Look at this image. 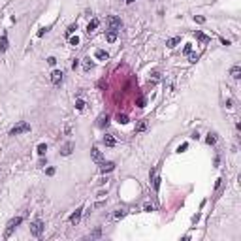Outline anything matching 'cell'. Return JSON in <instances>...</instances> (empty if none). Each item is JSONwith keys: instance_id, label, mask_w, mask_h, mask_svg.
Segmentation results:
<instances>
[{"instance_id": "1", "label": "cell", "mask_w": 241, "mask_h": 241, "mask_svg": "<svg viewBox=\"0 0 241 241\" xmlns=\"http://www.w3.org/2000/svg\"><path fill=\"white\" fill-rule=\"evenodd\" d=\"M25 132H30V124L29 123H19L17 126H13L10 130V136H19V134H25Z\"/></svg>"}, {"instance_id": "2", "label": "cell", "mask_w": 241, "mask_h": 241, "mask_svg": "<svg viewBox=\"0 0 241 241\" xmlns=\"http://www.w3.org/2000/svg\"><path fill=\"white\" fill-rule=\"evenodd\" d=\"M42 232H43V222L40 219H36L34 222L30 224V234L36 235V238H40V235H42Z\"/></svg>"}, {"instance_id": "3", "label": "cell", "mask_w": 241, "mask_h": 241, "mask_svg": "<svg viewBox=\"0 0 241 241\" xmlns=\"http://www.w3.org/2000/svg\"><path fill=\"white\" fill-rule=\"evenodd\" d=\"M21 220H23L21 217H15V219H11L10 222H8V228H6V234H4V235H6V238H10V235H11V232H13L15 228L19 226V224H21Z\"/></svg>"}, {"instance_id": "4", "label": "cell", "mask_w": 241, "mask_h": 241, "mask_svg": "<svg viewBox=\"0 0 241 241\" xmlns=\"http://www.w3.org/2000/svg\"><path fill=\"white\" fill-rule=\"evenodd\" d=\"M107 29L109 30H119L120 29V19L115 17V15H111V17L107 19Z\"/></svg>"}, {"instance_id": "5", "label": "cell", "mask_w": 241, "mask_h": 241, "mask_svg": "<svg viewBox=\"0 0 241 241\" xmlns=\"http://www.w3.org/2000/svg\"><path fill=\"white\" fill-rule=\"evenodd\" d=\"M81 213H83V207H77V209H75V213H72L70 222H72V224H77L79 220H81Z\"/></svg>"}, {"instance_id": "6", "label": "cell", "mask_w": 241, "mask_h": 241, "mask_svg": "<svg viewBox=\"0 0 241 241\" xmlns=\"http://www.w3.org/2000/svg\"><path fill=\"white\" fill-rule=\"evenodd\" d=\"M51 81H53V85H59V83L62 81V72H60V70H55L53 74H51Z\"/></svg>"}, {"instance_id": "7", "label": "cell", "mask_w": 241, "mask_h": 241, "mask_svg": "<svg viewBox=\"0 0 241 241\" xmlns=\"http://www.w3.org/2000/svg\"><path fill=\"white\" fill-rule=\"evenodd\" d=\"M230 75H232L234 79H239V77H241V68H239V66H232Z\"/></svg>"}, {"instance_id": "8", "label": "cell", "mask_w": 241, "mask_h": 241, "mask_svg": "<svg viewBox=\"0 0 241 241\" xmlns=\"http://www.w3.org/2000/svg\"><path fill=\"white\" fill-rule=\"evenodd\" d=\"M115 168V164L113 162H102V166H100V170L104 171V173H106V171H111Z\"/></svg>"}, {"instance_id": "9", "label": "cell", "mask_w": 241, "mask_h": 241, "mask_svg": "<svg viewBox=\"0 0 241 241\" xmlns=\"http://www.w3.org/2000/svg\"><path fill=\"white\" fill-rule=\"evenodd\" d=\"M107 123H109V117H107V115H100V119H98V126H100V128H104V126H107Z\"/></svg>"}, {"instance_id": "10", "label": "cell", "mask_w": 241, "mask_h": 241, "mask_svg": "<svg viewBox=\"0 0 241 241\" xmlns=\"http://www.w3.org/2000/svg\"><path fill=\"white\" fill-rule=\"evenodd\" d=\"M106 40L109 43H113L115 40H117V30H109V32H107V36H106Z\"/></svg>"}, {"instance_id": "11", "label": "cell", "mask_w": 241, "mask_h": 241, "mask_svg": "<svg viewBox=\"0 0 241 241\" xmlns=\"http://www.w3.org/2000/svg\"><path fill=\"white\" fill-rule=\"evenodd\" d=\"M179 42H181V38H179V36H175V38H170V40H168L166 45H168V47H175Z\"/></svg>"}, {"instance_id": "12", "label": "cell", "mask_w": 241, "mask_h": 241, "mask_svg": "<svg viewBox=\"0 0 241 241\" xmlns=\"http://www.w3.org/2000/svg\"><path fill=\"white\" fill-rule=\"evenodd\" d=\"M94 55H96V59H100V60H107V57H109V55H107L104 49H98Z\"/></svg>"}, {"instance_id": "13", "label": "cell", "mask_w": 241, "mask_h": 241, "mask_svg": "<svg viewBox=\"0 0 241 241\" xmlns=\"http://www.w3.org/2000/svg\"><path fill=\"white\" fill-rule=\"evenodd\" d=\"M143 130H147V120H139L138 123V126H136V132H143Z\"/></svg>"}, {"instance_id": "14", "label": "cell", "mask_w": 241, "mask_h": 241, "mask_svg": "<svg viewBox=\"0 0 241 241\" xmlns=\"http://www.w3.org/2000/svg\"><path fill=\"white\" fill-rule=\"evenodd\" d=\"M91 155H92V158H94L96 162H100V160H102V153H100L98 149H96V147H94V149L91 151Z\"/></svg>"}, {"instance_id": "15", "label": "cell", "mask_w": 241, "mask_h": 241, "mask_svg": "<svg viewBox=\"0 0 241 241\" xmlns=\"http://www.w3.org/2000/svg\"><path fill=\"white\" fill-rule=\"evenodd\" d=\"M98 25H100V21H98V19H92V21L89 23V26H87V30H89V32H92L94 29H98Z\"/></svg>"}, {"instance_id": "16", "label": "cell", "mask_w": 241, "mask_h": 241, "mask_svg": "<svg viewBox=\"0 0 241 241\" xmlns=\"http://www.w3.org/2000/svg\"><path fill=\"white\" fill-rule=\"evenodd\" d=\"M72 149H74V145H72V143H66V145L62 147V151H60V153H62L64 156H68V155L72 153Z\"/></svg>"}, {"instance_id": "17", "label": "cell", "mask_w": 241, "mask_h": 241, "mask_svg": "<svg viewBox=\"0 0 241 241\" xmlns=\"http://www.w3.org/2000/svg\"><path fill=\"white\" fill-rule=\"evenodd\" d=\"M104 143H106L107 147H113L115 145V138L113 136H106V138H104Z\"/></svg>"}, {"instance_id": "18", "label": "cell", "mask_w": 241, "mask_h": 241, "mask_svg": "<svg viewBox=\"0 0 241 241\" xmlns=\"http://www.w3.org/2000/svg\"><path fill=\"white\" fill-rule=\"evenodd\" d=\"M45 151H47V145H45V143H40V145H38V155L43 156V155H45Z\"/></svg>"}, {"instance_id": "19", "label": "cell", "mask_w": 241, "mask_h": 241, "mask_svg": "<svg viewBox=\"0 0 241 241\" xmlns=\"http://www.w3.org/2000/svg\"><path fill=\"white\" fill-rule=\"evenodd\" d=\"M217 141V138H215V134H207V138H205V143L207 145H213V143Z\"/></svg>"}, {"instance_id": "20", "label": "cell", "mask_w": 241, "mask_h": 241, "mask_svg": "<svg viewBox=\"0 0 241 241\" xmlns=\"http://www.w3.org/2000/svg\"><path fill=\"white\" fill-rule=\"evenodd\" d=\"M6 47H8V38L2 36V40H0V51H6Z\"/></svg>"}, {"instance_id": "21", "label": "cell", "mask_w": 241, "mask_h": 241, "mask_svg": "<svg viewBox=\"0 0 241 241\" xmlns=\"http://www.w3.org/2000/svg\"><path fill=\"white\" fill-rule=\"evenodd\" d=\"M117 120H119V123H123V124H126V123H128V117H126L124 113H123V115L119 113V115H117Z\"/></svg>"}, {"instance_id": "22", "label": "cell", "mask_w": 241, "mask_h": 241, "mask_svg": "<svg viewBox=\"0 0 241 241\" xmlns=\"http://www.w3.org/2000/svg\"><path fill=\"white\" fill-rule=\"evenodd\" d=\"M83 68H85L87 72H89L91 68H92V62H91V59H85V64H83Z\"/></svg>"}, {"instance_id": "23", "label": "cell", "mask_w": 241, "mask_h": 241, "mask_svg": "<svg viewBox=\"0 0 241 241\" xmlns=\"http://www.w3.org/2000/svg\"><path fill=\"white\" fill-rule=\"evenodd\" d=\"M75 107H77V109H83V107H85V102H83V100L79 98L77 102H75Z\"/></svg>"}, {"instance_id": "24", "label": "cell", "mask_w": 241, "mask_h": 241, "mask_svg": "<svg viewBox=\"0 0 241 241\" xmlns=\"http://www.w3.org/2000/svg\"><path fill=\"white\" fill-rule=\"evenodd\" d=\"M70 43H72V45H77V43H79V38H77V36H72V38H70Z\"/></svg>"}, {"instance_id": "25", "label": "cell", "mask_w": 241, "mask_h": 241, "mask_svg": "<svg viewBox=\"0 0 241 241\" xmlns=\"http://www.w3.org/2000/svg\"><path fill=\"white\" fill-rule=\"evenodd\" d=\"M190 53H192V45L187 43V45H185V55H190Z\"/></svg>"}, {"instance_id": "26", "label": "cell", "mask_w": 241, "mask_h": 241, "mask_svg": "<svg viewBox=\"0 0 241 241\" xmlns=\"http://www.w3.org/2000/svg\"><path fill=\"white\" fill-rule=\"evenodd\" d=\"M123 217H124V211L123 209H119L117 213H115V219H123Z\"/></svg>"}, {"instance_id": "27", "label": "cell", "mask_w": 241, "mask_h": 241, "mask_svg": "<svg viewBox=\"0 0 241 241\" xmlns=\"http://www.w3.org/2000/svg\"><path fill=\"white\" fill-rule=\"evenodd\" d=\"M47 62H49L51 66H55V64H57V59H55V57H49V59H47Z\"/></svg>"}, {"instance_id": "28", "label": "cell", "mask_w": 241, "mask_h": 241, "mask_svg": "<svg viewBox=\"0 0 241 241\" xmlns=\"http://www.w3.org/2000/svg\"><path fill=\"white\" fill-rule=\"evenodd\" d=\"M75 29H77V26H75V25H72V26H70V29H68V32H66V34H68V36H70V34H72V32H74Z\"/></svg>"}, {"instance_id": "29", "label": "cell", "mask_w": 241, "mask_h": 241, "mask_svg": "<svg viewBox=\"0 0 241 241\" xmlns=\"http://www.w3.org/2000/svg\"><path fill=\"white\" fill-rule=\"evenodd\" d=\"M187 147H188V145H187V143H183V145H181V147H179V149H177V151H179V153H183V151H187Z\"/></svg>"}, {"instance_id": "30", "label": "cell", "mask_w": 241, "mask_h": 241, "mask_svg": "<svg viewBox=\"0 0 241 241\" xmlns=\"http://www.w3.org/2000/svg\"><path fill=\"white\" fill-rule=\"evenodd\" d=\"M55 173V168H47V175H53Z\"/></svg>"}, {"instance_id": "31", "label": "cell", "mask_w": 241, "mask_h": 241, "mask_svg": "<svg viewBox=\"0 0 241 241\" xmlns=\"http://www.w3.org/2000/svg\"><path fill=\"white\" fill-rule=\"evenodd\" d=\"M198 60V55H190V62H196Z\"/></svg>"}, {"instance_id": "32", "label": "cell", "mask_w": 241, "mask_h": 241, "mask_svg": "<svg viewBox=\"0 0 241 241\" xmlns=\"http://www.w3.org/2000/svg\"><path fill=\"white\" fill-rule=\"evenodd\" d=\"M126 2H128V4H132V2H134V0H126Z\"/></svg>"}]
</instances>
